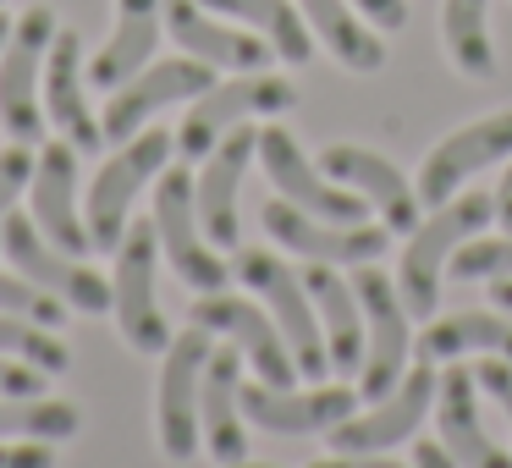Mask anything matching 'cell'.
Masks as SVG:
<instances>
[{"label": "cell", "mask_w": 512, "mask_h": 468, "mask_svg": "<svg viewBox=\"0 0 512 468\" xmlns=\"http://www.w3.org/2000/svg\"><path fill=\"white\" fill-rule=\"evenodd\" d=\"M226 468H276V463H248V457H243V463H226Z\"/></svg>", "instance_id": "cell-45"}, {"label": "cell", "mask_w": 512, "mask_h": 468, "mask_svg": "<svg viewBox=\"0 0 512 468\" xmlns=\"http://www.w3.org/2000/svg\"><path fill=\"white\" fill-rule=\"evenodd\" d=\"M0 254L12 259L28 281H39L45 292H56L67 309H78V314H105L111 309V281L94 276L78 254H67V248L50 243V237L34 226V215H6V226H0Z\"/></svg>", "instance_id": "cell-10"}, {"label": "cell", "mask_w": 512, "mask_h": 468, "mask_svg": "<svg viewBox=\"0 0 512 468\" xmlns=\"http://www.w3.org/2000/svg\"><path fill=\"white\" fill-rule=\"evenodd\" d=\"M210 331L188 325L182 336H171V347L160 353V391H155V435L160 452L171 463H188L199 452V386H204V364H210Z\"/></svg>", "instance_id": "cell-5"}, {"label": "cell", "mask_w": 512, "mask_h": 468, "mask_svg": "<svg viewBox=\"0 0 512 468\" xmlns=\"http://www.w3.org/2000/svg\"><path fill=\"white\" fill-rule=\"evenodd\" d=\"M353 292L358 303H364V380H358V397L364 402H380L397 391V380L408 375V358H413V331H408V303H402L397 281L380 276L375 259H364V265L353 270Z\"/></svg>", "instance_id": "cell-3"}, {"label": "cell", "mask_w": 512, "mask_h": 468, "mask_svg": "<svg viewBox=\"0 0 512 468\" xmlns=\"http://www.w3.org/2000/svg\"><path fill=\"white\" fill-rule=\"evenodd\" d=\"M50 325H34V320H17V314H0V358H23V364L45 369V375H61L72 364L67 342L61 336H45Z\"/></svg>", "instance_id": "cell-32"}, {"label": "cell", "mask_w": 512, "mask_h": 468, "mask_svg": "<svg viewBox=\"0 0 512 468\" xmlns=\"http://www.w3.org/2000/svg\"><path fill=\"white\" fill-rule=\"evenodd\" d=\"M496 160H512V111H490L479 122L457 127L452 138L430 149V160L419 166V204L435 210V204L457 199L463 193V177L496 166Z\"/></svg>", "instance_id": "cell-14"}, {"label": "cell", "mask_w": 512, "mask_h": 468, "mask_svg": "<svg viewBox=\"0 0 512 468\" xmlns=\"http://www.w3.org/2000/svg\"><path fill=\"white\" fill-rule=\"evenodd\" d=\"M0 314H17V320H34V325H50V331H56V325L67 320V303L17 270V276H0Z\"/></svg>", "instance_id": "cell-33"}, {"label": "cell", "mask_w": 512, "mask_h": 468, "mask_svg": "<svg viewBox=\"0 0 512 468\" xmlns=\"http://www.w3.org/2000/svg\"><path fill=\"white\" fill-rule=\"evenodd\" d=\"M155 45H160V0H116V34L105 39V50L89 61V83L122 89L133 72L149 67Z\"/></svg>", "instance_id": "cell-26"}, {"label": "cell", "mask_w": 512, "mask_h": 468, "mask_svg": "<svg viewBox=\"0 0 512 468\" xmlns=\"http://www.w3.org/2000/svg\"><path fill=\"white\" fill-rule=\"evenodd\" d=\"M259 221H265V232L276 237L281 248H292V254H303V259H325V265H364V259H380V248H386V226H375V221L331 226V221H320V215L287 204L281 193L259 210Z\"/></svg>", "instance_id": "cell-16"}, {"label": "cell", "mask_w": 512, "mask_h": 468, "mask_svg": "<svg viewBox=\"0 0 512 468\" xmlns=\"http://www.w3.org/2000/svg\"><path fill=\"white\" fill-rule=\"evenodd\" d=\"M320 171L336 182H347L353 193H364L369 204L380 210V226L386 232H413L419 226V188L397 171V160L375 155V149H358V144H331L320 155Z\"/></svg>", "instance_id": "cell-19"}, {"label": "cell", "mask_w": 512, "mask_h": 468, "mask_svg": "<svg viewBox=\"0 0 512 468\" xmlns=\"http://www.w3.org/2000/svg\"><path fill=\"white\" fill-rule=\"evenodd\" d=\"M210 83H215V67H210V61H199V56L155 61V67L133 72L122 89H111V105H105V116H100L105 138L127 144V138H133L155 111H166V105H177V100H199Z\"/></svg>", "instance_id": "cell-13"}, {"label": "cell", "mask_w": 512, "mask_h": 468, "mask_svg": "<svg viewBox=\"0 0 512 468\" xmlns=\"http://www.w3.org/2000/svg\"><path fill=\"white\" fill-rule=\"evenodd\" d=\"M155 248H160L155 221L127 226L122 243H116L111 309H116V325H122L133 353H166L171 347V325H166L160 298H155Z\"/></svg>", "instance_id": "cell-8"}, {"label": "cell", "mask_w": 512, "mask_h": 468, "mask_svg": "<svg viewBox=\"0 0 512 468\" xmlns=\"http://www.w3.org/2000/svg\"><path fill=\"white\" fill-rule=\"evenodd\" d=\"M199 435L215 463H243L248 457V413H243V353L215 347L199 386Z\"/></svg>", "instance_id": "cell-20"}, {"label": "cell", "mask_w": 512, "mask_h": 468, "mask_svg": "<svg viewBox=\"0 0 512 468\" xmlns=\"http://www.w3.org/2000/svg\"><path fill=\"white\" fill-rule=\"evenodd\" d=\"M199 6L259 28V34L270 39V50H276L281 61H292V67H303V61L314 56V28L303 23V12L292 0H199Z\"/></svg>", "instance_id": "cell-29"}, {"label": "cell", "mask_w": 512, "mask_h": 468, "mask_svg": "<svg viewBox=\"0 0 512 468\" xmlns=\"http://www.w3.org/2000/svg\"><path fill=\"white\" fill-rule=\"evenodd\" d=\"M0 468H56V457H50V441H17L0 446Z\"/></svg>", "instance_id": "cell-38"}, {"label": "cell", "mask_w": 512, "mask_h": 468, "mask_svg": "<svg viewBox=\"0 0 512 468\" xmlns=\"http://www.w3.org/2000/svg\"><path fill=\"white\" fill-rule=\"evenodd\" d=\"M259 166H265L270 188H276L287 204H298V210L320 215V221H331V226H358V221H369L364 193L336 188V182L298 149V138H292L287 127H259Z\"/></svg>", "instance_id": "cell-11"}, {"label": "cell", "mask_w": 512, "mask_h": 468, "mask_svg": "<svg viewBox=\"0 0 512 468\" xmlns=\"http://www.w3.org/2000/svg\"><path fill=\"white\" fill-rule=\"evenodd\" d=\"M435 386H441V375L419 358V369H408L391 397L369 402V413H347L342 424L325 430L331 435V452H386V446L408 441V435L419 430L424 408L435 402Z\"/></svg>", "instance_id": "cell-15"}, {"label": "cell", "mask_w": 512, "mask_h": 468, "mask_svg": "<svg viewBox=\"0 0 512 468\" xmlns=\"http://www.w3.org/2000/svg\"><path fill=\"white\" fill-rule=\"evenodd\" d=\"M193 325H204L210 336H226V342L254 364V375L265 380V386H292V380H298V358H292L287 336L276 331L270 309H259V303L237 298V292H204V298L193 303Z\"/></svg>", "instance_id": "cell-12"}, {"label": "cell", "mask_w": 512, "mask_h": 468, "mask_svg": "<svg viewBox=\"0 0 512 468\" xmlns=\"http://www.w3.org/2000/svg\"><path fill=\"white\" fill-rule=\"evenodd\" d=\"M496 221V199L485 193H457V199L435 204L419 226L408 232V248H402V270H397V292L408 303L413 320H430L435 298H441V270L452 265V254L479 237Z\"/></svg>", "instance_id": "cell-1"}, {"label": "cell", "mask_w": 512, "mask_h": 468, "mask_svg": "<svg viewBox=\"0 0 512 468\" xmlns=\"http://www.w3.org/2000/svg\"><path fill=\"white\" fill-rule=\"evenodd\" d=\"M0 6H6V0H0Z\"/></svg>", "instance_id": "cell-46"}, {"label": "cell", "mask_w": 512, "mask_h": 468, "mask_svg": "<svg viewBox=\"0 0 512 468\" xmlns=\"http://www.w3.org/2000/svg\"><path fill=\"white\" fill-rule=\"evenodd\" d=\"M166 28L188 56L226 67V72H265L270 56H276L265 34H243V28L215 23L210 6H199V0H166Z\"/></svg>", "instance_id": "cell-22"}, {"label": "cell", "mask_w": 512, "mask_h": 468, "mask_svg": "<svg viewBox=\"0 0 512 468\" xmlns=\"http://www.w3.org/2000/svg\"><path fill=\"white\" fill-rule=\"evenodd\" d=\"M254 160H259V133L243 122L204 155V171L193 177L199 226L215 248H237V237H243V226H237V193H243V177Z\"/></svg>", "instance_id": "cell-17"}, {"label": "cell", "mask_w": 512, "mask_h": 468, "mask_svg": "<svg viewBox=\"0 0 512 468\" xmlns=\"http://www.w3.org/2000/svg\"><path fill=\"white\" fill-rule=\"evenodd\" d=\"M45 369L23 364V358H0V397H39L45 391Z\"/></svg>", "instance_id": "cell-36"}, {"label": "cell", "mask_w": 512, "mask_h": 468, "mask_svg": "<svg viewBox=\"0 0 512 468\" xmlns=\"http://www.w3.org/2000/svg\"><path fill=\"white\" fill-rule=\"evenodd\" d=\"M6 39H12V23H6V12H0V50H6Z\"/></svg>", "instance_id": "cell-44"}, {"label": "cell", "mask_w": 512, "mask_h": 468, "mask_svg": "<svg viewBox=\"0 0 512 468\" xmlns=\"http://www.w3.org/2000/svg\"><path fill=\"white\" fill-rule=\"evenodd\" d=\"M353 408H358V391L353 386L292 391V386L243 380V413H248V424H259V430H270V435H320V430H331V424H342Z\"/></svg>", "instance_id": "cell-18"}, {"label": "cell", "mask_w": 512, "mask_h": 468, "mask_svg": "<svg viewBox=\"0 0 512 468\" xmlns=\"http://www.w3.org/2000/svg\"><path fill=\"white\" fill-rule=\"evenodd\" d=\"M353 6L380 28V34H397V28L408 23V0H353Z\"/></svg>", "instance_id": "cell-39"}, {"label": "cell", "mask_w": 512, "mask_h": 468, "mask_svg": "<svg viewBox=\"0 0 512 468\" xmlns=\"http://www.w3.org/2000/svg\"><path fill=\"white\" fill-rule=\"evenodd\" d=\"M298 12L347 72H380L386 67V45H380V34L369 28V17L358 12L353 0H298Z\"/></svg>", "instance_id": "cell-27"}, {"label": "cell", "mask_w": 512, "mask_h": 468, "mask_svg": "<svg viewBox=\"0 0 512 468\" xmlns=\"http://www.w3.org/2000/svg\"><path fill=\"white\" fill-rule=\"evenodd\" d=\"M474 380H479V391H490V397L507 408V419H512V358H496V353H490L485 364L474 369Z\"/></svg>", "instance_id": "cell-37"}, {"label": "cell", "mask_w": 512, "mask_h": 468, "mask_svg": "<svg viewBox=\"0 0 512 468\" xmlns=\"http://www.w3.org/2000/svg\"><path fill=\"white\" fill-rule=\"evenodd\" d=\"M155 237H160V254L171 259V270H177L193 292H226L232 270H226V259L215 254V243L204 237L199 204H193V177L182 166L160 171V188H155Z\"/></svg>", "instance_id": "cell-7"}, {"label": "cell", "mask_w": 512, "mask_h": 468, "mask_svg": "<svg viewBox=\"0 0 512 468\" xmlns=\"http://www.w3.org/2000/svg\"><path fill=\"white\" fill-rule=\"evenodd\" d=\"M413 468H457V457L446 452V446L424 441V446H419V463H413Z\"/></svg>", "instance_id": "cell-42"}, {"label": "cell", "mask_w": 512, "mask_h": 468, "mask_svg": "<svg viewBox=\"0 0 512 468\" xmlns=\"http://www.w3.org/2000/svg\"><path fill=\"white\" fill-rule=\"evenodd\" d=\"M50 39H56V12H50V6H28L12 23L6 50H0V127H6L17 144H39V138H45L39 72H45Z\"/></svg>", "instance_id": "cell-9"}, {"label": "cell", "mask_w": 512, "mask_h": 468, "mask_svg": "<svg viewBox=\"0 0 512 468\" xmlns=\"http://www.w3.org/2000/svg\"><path fill=\"white\" fill-rule=\"evenodd\" d=\"M496 221L512 232V160H507V171H501V188H496Z\"/></svg>", "instance_id": "cell-41"}, {"label": "cell", "mask_w": 512, "mask_h": 468, "mask_svg": "<svg viewBox=\"0 0 512 468\" xmlns=\"http://www.w3.org/2000/svg\"><path fill=\"white\" fill-rule=\"evenodd\" d=\"M34 160H39V155H28V144L0 149V226H6V215H12V204L23 199V188L34 182Z\"/></svg>", "instance_id": "cell-35"}, {"label": "cell", "mask_w": 512, "mask_h": 468, "mask_svg": "<svg viewBox=\"0 0 512 468\" xmlns=\"http://www.w3.org/2000/svg\"><path fill=\"white\" fill-rule=\"evenodd\" d=\"M45 111H50V122L67 133V144L100 149L105 127L94 122V111H89V89H83V39L72 34V28H56V39H50V50H45Z\"/></svg>", "instance_id": "cell-23"}, {"label": "cell", "mask_w": 512, "mask_h": 468, "mask_svg": "<svg viewBox=\"0 0 512 468\" xmlns=\"http://www.w3.org/2000/svg\"><path fill=\"white\" fill-rule=\"evenodd\" d=\"M237 281L248 292H259V303L270 309L276 331L287 336L292 358H298V375L303 380H325L331 375V347H325V331H320V314H314V298L303 287L298 270H287L270 248H237Z\"/></svg>", "instance_id": "cell-2"}, {"label": "cell", "mask_w": 512, "mask_h": 468, "mask_svg": "<svg viewBox=\"0 0 512 468\" xmlns=\"http://www.w3.org/2000/svg\"><path fill=\"white\" fill-rule=\"evenodd\" d=\"M303 287L314 298V314H320V331H325V347H331V369L336 375H358L364 369V303H358L353 281L336 276V265L325 259H309L303 270Z\"/></svg>", "instance_id": "cell-24"}, {"label": "cell", "mask_w": 512, "mask_h": 468, "mask_svg": "<svg viewBox=\"0 0 512 468\" xmlns=\"http://www.w3.org/2000/svg\"><path fill=\"white\" fill-rule=\"evenodd\" d=\"M292 105H298V89H292L287 78H270V72L210 83V89L193 100V111L182 116L177 149H182V160H204L232 127H243L248 116H281V111H292Z\"/></svg>", "instance_id": "cell-6"}, {"label": "cell", "mask_w": 512, "mask_h": 468, "mask_svg": "<svg viewBox=\"0 0 512 468\" xmlns=\"http://www.w3.org/2000/svg\"><path fill=\"white\" fill-rule=\"evenodd\" d=\"M309 468H408V463H391V457H375V452H336V457H320Z\"/></svg>", "instance_id": "cell-40"}, {"label": "cell", "mask_w": 512, "mask_h": 468, "mask_svg": "<svg viewBox=\"0 0 512 468\" xmlns=\"http://www.w3.org/2000/svg\"><path fill=\"white\" fill-rule=\"evenodd\" d=\"M34 226L67 254H94L89 226L78 215V144H45V155L34 160Z\"/></svg>", "instance_id": "cell-21"}, {"label": "cell", "mask_w": 512, "mask_h": 468, "mask_svg": "<svg viewBox=\"0 0 512 468\" xmlns=\"http://www.w3.org/2000/svg\"><path fill=\"white\" fill-rule=\"evenodd\" d=\"M490 0H446L441 6V39H446V61L463 78H496V45L485 28Z\"/></svg>", "instance_id": "cell-30"}, {"label": "cell", "mask_w": 512, "mask_h": 468, "mask_svg": "<svg viewBox=\"0 0 512 468\" xmlns=\"http://www.w3.org/2000/svg\"><path fill=\"white\" fill-rule=\"evenodd\" d=\"M83 413L61 397H0V441H72Z\"/></svg>", "instance_id": "cell-31"}, {"label": "cell", "mask_w": 512, "mask_h": 468, "mask_svg": "<svg viewBox=\"0 0 512 468\" xmlns=\"http://www.w3.org/2000/svg\"><path fill=\"white\" fill-rule=\"evenodd\" d=\"M413 353L424 364H441V358H463V353H496L512 358V320L507 314H474V309H457L446 320H435L424 336H413Z\"/></svg>", "instance_id": "cell-28"}, {"label": "cell", "mask_w": 512, "mask_h": 468, "mask_svg": "<svg viewBox=\"0 0 512 468\" xmlns=\"http://www.w3.org/2000/svg\"><path fill=\"white\" fill-rule=\"evenodd\" d=\"M474 369L452 364L441 375V386H435V419H441V446L457 457V468H512V457L501 452L496 441L485 435V424H479V408H474Z\"/></svg>", "instance_id": "cell-25"}, {"label": "cell", "mask_w": 512, "mask_h": 468, "mask_svg": "<svg viewBox=\"0 0 512 468\" xmlns=\"http://www.w3.org/2000/svg\"><path fill=\"white\" fill-rule=\"evenodd\" d=\"M452 276L457 281H496V276L512 281V232L496 237V243H474V237H468L452 254Z\"/></svg>", "instance_id": "cell-34"}, {"label": "cell", "mask_w": 512, "mask_h": 468, "mask_svg": "<svg viewBox=\"0 0 512 468\" xmlns=\"http://www.w3.org/2000/svg\"><path fill=\"white\" fill-rule=\"evenodd\" d=\"M166 160H171V133L149 127V133H133L100 166V177L89 182V204H83L89 210V243L94 248H111L116 254V243L127 232V215H133V199L166 171Z\"/></svg>", "instance_id": "cell-4"}, {"label": "cell", "mask_w": 512, "mask_h": 468, "mask_svg": "<svg viewBox=\"0 0 512 468\" xmlns=\"http://www.w3.org/2000/svg\"><path fill=\"white\" fill-rule=\"evenodd\" d=\"M490 298H496V309L512 320V281H507V276H496V281H490Z\"/></svg>", "instance_id": "cell-43"}]
</instances>
